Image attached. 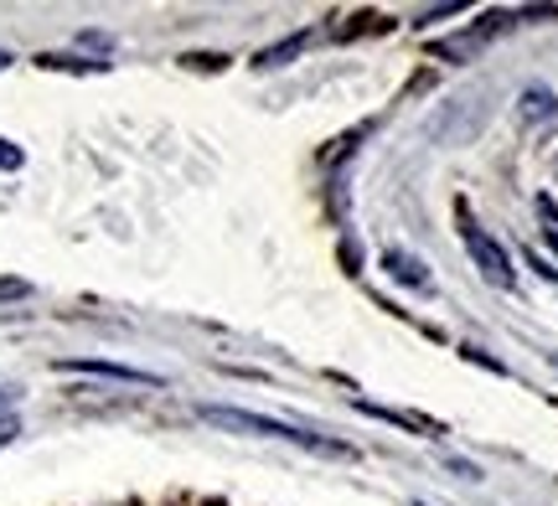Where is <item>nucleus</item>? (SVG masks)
I'll return each instance as SVG.
<instances>
[{
	"mask_svg": "<svg viewBox=\"0 0 558 506\" xmlns=\"http://www.w3.org/2000/svg\"><path fill=\"white\" fill-rule=\"evenodd\" d=\"M0 165H5V171H11V165H21V150L11 140H0Z\"/></svg>",
	"mask_w": 558,
	"mask_h": 506,
	"instance_id": "obj_8",
	"label": "nucleus"
},
{
	"mask_svg": "<svg viewBox=\"0 0 558 506\" xmlns=\"http://www.w3.org/2000/svg\"><path fill=\"white\" fill-rule=\"evenodd\" d=\"M207 424L218 429H239V434H259V440H290L300 449H326V455H352V445L341 440H326V434H305V429L284 424V419H264V414H248V408H222V404H202L197 408Z\"/></svg>",
	"mask_w": 558,
	"mask_h": 506,
	"instance_id": "obj_1",
	"label": "nucleus"
},
{
	"mask_svg": "<svg viewBox=\"0 0 558 506\" xmlns=\"http://www.w3.org/2000/svg\"><path fill=\"white\" fill-rule=\"evenodd\" d=\"M388 274L403 284H429L424 280V269H418V259H409V254H388Z\"/></svg>",
	"mask_w": 558,
	"mask_h": 506,
	"instance_id": "obj_5",
	"label": "nucleus"
},
{
	"mask_svg": "<svg viewBox=\"0 0 558 506\" xmlns=\"http://www.w3.org/2000/svg\"><path fill=\"white\" fill-rule=\"evenodd\" d=\"M548 362H554V367H558V351H548Z\"/></svg>",
	"mask_w": 558,
	"mask_h": 506,
	"instance_id": "obj_10",
	"label": "nucleus"
},
{
	"mask_svg": "<svg viewBox=\"0 0 558 506\" xmlns=\"http://www.w3.org/2000/svg\"><path fill=\"white\" fill-rule=\"evenodd\" d=\"M0 67H5V52H0Z\"/></svg>",
	"mask_w": 558,
	"mask_h": 506,
	"instance_id": "obj_11",
	"label": "nucleus"
},
{
	"mask_svg": "<svg viewBox=\"0 0 558 506\" xmlns=\"http://www.w3.org/2000/svg\"><path fill=\"white\" fill-rule=\"evenodd\" d=\"M300 47H305V37H290V41H284V47H269V52H264V58H259V67H279V62H284V58H295Z\"/></svg>",
	"mask_w": 558,
	"mask_h": 506,
	"instance_id": "obj_6",
	"label": "nucleus"
},
{
	"mask_svg": "<svg viewBox=\"0 0 558 506\" xmlns=\"http://www.w3.org/2000/svg\"><path fill=\"white\" fill-rule=\"evenodd\" d=\"M5 295H32V284L26 280H0V300H5Z\"/></svg>",
	"mask_w": 558,
	"mask_h": 506,
	"instance_id": "obj_7",
	"label": "nucleus"
},
{
	"mask_svg": "<svg viewBox=\"0 0 558 506\" xmlns=\"http://www.w3.org/2000/svg\"><path fill=\"white\" fill-rule=\"evenodd\" d=\"M522 114H527V120H548V114H558L554 88H527V94H522Z\"/></svg>",
	"mask_w": 558,
	"mask_h": 506,
	"instance_id": "obj_4",
	"label": "nucleus"
},
{
	"mask_svg": "<svg viewBox=\"0 0 558 506\" xmlns=\"http://www.w3.org/2000/svg\"><path fill=\"white\" fill-rule=\"evenodd\" d=\"M548 248H554V254H558V227H548Z\"/></svg>",
	"mask_w": 558,
	"mask_h": 506,
	"instance_id": "obj_9",
	"label": "nucleus"
},
{
	"mask_svg": "<svg viewBox=\"0 0 558 506\" xmlns=\"http://www.w3.org/2000/svg\"><path fill=\"white\" fill-rule=\"evenodd\" d=\"M58 372H94V378H114V383H160L150 372H135L120 362H58Z\"/></svg>",
	"mask_w": 558,
	"mask_h": 506,
	"instance_id": "obj_3",
	"label": "nucleus"
},
{
	"mask_svg": "<svg viewBox=\"0 0 558 506\" xmlns=\"http://www.w3.org/2000/svg\"><path fill=\"white\" fill-rule=\"evenodd\" d=\"M465 254H471V263L481 269V280H492L497 289H512V284H518V274H512V259H507V248H501L492 233H481L476 223H465Z\"/></svg>",
	"mask_w": 558,
	"mask_h": 506,
	"instance_id": "obj_2",
	"label": "nucleus"
}]
</instances>
